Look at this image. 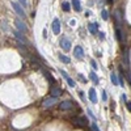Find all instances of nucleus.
<instances>
[{
  "label": "nucleus",
  "mask_w": 131,
  "mask_h": 131,
  "mask_svg": "<svg viewBox=\"0 0 131 131\" xmlns=\"http://www.w3.org/2000/svg\"><path fill=\"white\" fill-rule=\"evenodd\" d=\"M122 100H123L125 102H128V101H127V97H126V94H122Z\"/></svg>",
  "instance_id": "c85d7f7f"
},
{
  "label": "nucleus",
  "mask_w": 131,
  "mask_h": 131,
  "mask_svg": "<svg viewBox=\"0 0 131 131\" xmlns=\"http://www.w3.org/2000/svg\"><path fill=\"white\" fill-rule=\"evenodd\" d=\"M88 114H89V117H91L92 119H96V117H94V114H93V113H92L91 110H88Z\"/></svg>",
  "instance_id": "cd10ccee"
},
{
  "label": "nucleus",
  "mask_w": 131,
  "mask_h": 131,
  "mask_svg": "<svg viewBox=\"0 0 131 131\" xmlns=\"http://www.w3.org/2000/svg\"><path fill=\"white\" fill-rule=\"evenodd\" d=\"M59 59H60V62H63V63H67V64L71 62L68 57H64V55H62V54H59Z\"/></svg>",
  "instance_id": "f3484780"
},
{
  "label": "nucleus",
  "mask_w": 131,
  "mask_h": 131,
  "mask_svg": "<svg viewBox=\"0 0 131 131\" xmlns=\"http://www.w3.org/2000/svg\"><path fill=\"white\" fill-rule=\"evenodd\" d=\"M88 29H89V31H91V33H96V30L98 29V24H96V23H92V24H89Z\"/></svg>",
  "instance_id": "2eb2a0df"
},
{
  "label": "nucleus",
  "mask_w": 131,
  "mask_h": 131,
  "mask_svg": "<svg viewBox=\"0 0 131 131\" xmlns=\"http://www.w3.org/2000/svg\"><path fill=\"white\" fill-rule=\"evenodd\" d=\"M47 37V31H46V29L45 30H43V38H46Z\"/></svg>",
  "instance_id": "2f4dec72"
},
{
  "label": "nucleus",
  "mask_w": 131,
  "mask_h": 131,
  "mask_svg": "<svg viewBox=\"0 0 131 131\" xmlns=\"http://www.w3.org/2000/svg\"><path fill=\"white\" fill-rule=\"evenodd\" d=\"M102 100H104V101L107 100V96H106V92H105V91H102Z\"/></svg>",
  "instance_id": "bb28decb"
},
{
  "label": "nucleus",
  "mask_w": 131,
  "mask_h": 131,
  "mask_svg": "<svg viewBox=\"0 0 131 131\" xmlns=\"http://www.w3.org/2000/svg\"><path fill=\"white\" fill-rule=\"evenodd\" d=\"M101 16H102L104 20H107L109 18V12H107V10H102V15Z\"/></svg>",
  "instance_id": "aec40b11"
},
{
  "label": "nucleus",
  "mask_w": 131,
  "mask_h": 131,
  "mask_svg": "<svg viewBox=\"0 0 131 131\" xmlns=\"http://www.w3.org/2000/svg\"><path fill=\"white\" fill-rule=\"evenodd\" d=\"M78 76H79V80H80V81H83V83H86V80L83 78V75H81V73H79Z\"/></svg>",
  "instance_id": "a878e982"
},
{
  "label": "nucleus",
  "mask_w": 131,
  "mask_h": 131,
  "mask_svg": "<svg viewBox=\"0 0 131 131\" xmlns=\"http://www.w3.org/2000/svg\"><path fill=\"white\" fill-rule=\"evenodd\" d=\"M73 54H75V57L78 58V59H83V57H84V50H83V47H81V46H76L75 50H73Z\"/></svg>",
  "instance_id": "39448f33"
},
{
  "label": "nucleus",
  "mask_w": 131,
  "mask_h": 131,
  "mask_svg": "<svg viewBox=\"0 0 131 131\" xmlns=\"http://www.w3.org/2000/svg\"><path fill=\"white\" fill-rule=\"evenodd\" d=\"M15 24H16V28H17V29H18L20 31H24V33H25V31L28 30L26 25H25V24L23 23V21H20V20H16V23H15Z\"/></svg>",
  "instance_id": "1a4fd4ad"
},
{
  "label": "nucleus",
  "mask_w": 131,
  "mask_h": 131,
  "mask_svg": "<svg viewBox=\"0 0 131 131\" xmlns=\"http://www.w3.org/2000/svg\"><path fill=\"white\" fill-rule=\"evenodd\" d=\"M59 107L62 109V110H70V109L73 107V104L71 101H63V102H60Z\"/></svg>",
  "instance_id": "423d86ee"
},
{
  "label": "nucleus",
  "mask_w": 131,
  "mask_h": 131,
  "mask_svg": "<svg viewBox=\"0 0 131 131\" xmlns=\"http://www.w3.org/2000/svg\"><path fill=\"white\" fill-rule=\"evenodd\" d=\"M62 8H63L64 10H67V12H68L70 8H71V7H70V3H68V2H64V3L62 4Z\"/></svg>",
  "instance_id": "6ab92c4d"
},
{
  "label": "nucleus",
  "mask_w": 131,
  "mask_h": 131,
  "mask_svg": "<svg viewBox=\"0 0 131 131\" xmlns=\"http://www.w3.org/2000/svg\"><path fill=\"white\" fill-rule=\"evenodd\" d=\"M55 104H57V97H49V98H46V100L43 101L42 106L45 109H49V107H51L52 105H55Z\"/></svg>",
  "instance_id": "f03ea898"
},
{
  "label": "nucleus",
  "mask_w": 131,
  "mask_h": 131,
  "mask_svg": "<svg viewBox=\"0 0 131 131\" xmlns=\"http://www.w3.org/2000/svg\"><path fill=\"white\" fill-rule=\"evenodd\" d=\"M18 2H20L21 5H24V7H26V4H28V0H18Z\"/></svg>",
  "instance_id": "5701e85b"
},
{
  "label": "nucleus",
  "mask_w": 131,
  "mask_h": 131,
  "mask_svg": "<svg viewBox=\"0 0 131 131\" xmlns=\"http://www.w3.org/2000/svg\"><path fill=\"white\" fill-rule=\"evenodd\" d=\"M98 34H100V38H101V39H104V38H105V36H104V33H102V31H100Z\"/></svg>",
  "instance_id": "c756f323"
},
{
  "label": "nucleus",
  "mask_w": 131,
  "mask_h": 131,
  "mask_svg": "<svg viewBox=\"0 0 131 131\" xmlns=\"http://www.w3.org/2000/svg\"><path fill=\"white\" fill-rule=\"evenodd\" d=\"M91 64H92V67H93V70H97V63H96L94 60H91Z\"/></svg>",
  "instance_id": "b1692460"
},
{
  "label": "nucleus",
  "mask_w": 131,
  "mask_h": 131,
  "mask_svg": "<svg viewBox=\"0 0 131 131\" xmlns=\"http://www.w3.org/2000/svg\"><path fill=\"white\" fill-rule=\"evenodd\" d=\"M72 4H73L75 10H78V12H80V10H81V4H80V0H72Z\"/></svg>",
  "instance_id": "ddd939ff"
},
{
  "label": "nucleus",
  "mask_w": 131,
  "mask_h": 131,
  "mask_svg": "<svg viewBox=\"0 0 131 131\" xmlns=\"http://www.w3.org/2000/svg\"><path fill=\"white\" fill-rule=\"evenodd\" d=\"M89 76H91V80H92L94 84H98V78H97V75H96L94 72H91Z\"/></svg>",
  "instance_id": "dca6fc26"
},
{
  "label": "nucleus",
  "mask_w": 131,
  "mask_h": 131,
  "mask_svg": "<svg viewBox=\"0 0 131 131\" xmlns=\"http://www.w3.org/2000/svg\"><path fill=\"white\" fill-rule=\"evenodd\" d=\"M52 31H54V34H59L60 33V21H59V18L52 20Z\"/></svg>",
  "instance_id": "20e7f679"
},
{
  "label": "nucleus",
  "mask_w": 131,
  "mask_h": 131,
  "mask_svg": "<svg viewBox=\"0 0 131 131\" xmlns=\"http://www.w3.org/2000/svg\"><path fill=\"white\" fill-rule=\"evenodd\" d=\"M92 130L93 131H100V128H98V126L96 123H92Z\"/></svg>",
  "instance_id": "4be33fe9"
},
{
  "label": "nucleus",
  "mask_w": 131,
  "mask_h": 131,
  "mask_svg": "<svg viewBox=\"0 0 131 131\" xmlns=\"http://www.w3.org/2000/svg\"><path fill=\"white\" fill-rule=\"evenodd\" d=\"M115 37H117V39L119 42H123V37H122V33H121V29H119V28L115 29Z\"/></svg>",
  "instance_id": "4468645a"
},
{
  "label": "nucleus",
  "mask_w": 131,
  "mask_h": 131,
  "mask_svg": "<svg viewBox=\"0 0 131 131\" xmlns=\"http://www.w3.org/2000/svg\"><path fill=\"white\" fill-rule=\"evenodd\" d=\"M118 80H119V85L121 86H123L125 84H123V78H122V73H119V76H118Z\"/></svg>",
  "instance_id": "412c9836"
},
{
  "label": "nucleus",
  "mask_w": 131,
  "mask_h": 131,
  "mask_svg": "<svg viewBox=\"0 0 131 131\" xmlns=\"http://www.w3.org/2000/svg\"><path fill=\"white\" fill-rule=\"evenodd\" d=\"M12 8L16 10V13H17L18 16L25 17V12H24V9H23V7H21L20 3H12Z\"/></svg>",
  "instance_id": "7ed1b4c3"
},
{
  "label": "nucleus",
  "mask_w": 131,
  "mask_h": 131,
  "mask_svg": "<svg viewBox=\"0 0 131 131\" xmlns=\"http://www.w3.org/2000/svg\"><path fill=\"white\" fill-rule=\"evenodd\" d=\"M50 93H51V97H59V96L62 94V91H60L59 88H57V86H52L51 91H50Z\"/></svg>",
  "instance_id": "9b49d317"
},
{
  "label": "nucleus",
  "mask_w": 131,
  "mask_h": 131,
  "mask_svg": "<svg viewBox=\"0 0 131 131\" xmlns=\"http://www.w3.org/2000/svg\"><path fill=\"white\" fill-rule=\"evenodd\" d=\"M13 34H15V37H16L20 42H23V43H28V41H26L25 36H24V34H21V31H20V30H15V31H13Z\"/></svg>",
  "instance_id": "0eeeda50"
},
{
  "label": "nucleus",
  "mask_w": 131,
  "mask_h": 131,
  "mask_svg": "<svg viewBox=\"0 0 131 131\" xmlns=\"http://www.w3.org/2000/svg\"><path fill=\"white\" fill-rule=\"evenodd\" d=\"M126 105H127V107H128V110L131 112V102H126Z\"/></svg>",
  "instance_id": "7c9ffc66"
},
{
  "label": "nucleus",
  "mask_w": 131,
  "mask_h": 131,
  "mask_svg": "<svg viewBox=\"0 0 131 131\" xmlns=\"http://www.w3.org/2000/svg\"><path fill=\"white\" fill-rule=\"evenodd\" d=\"M46 78H47V79H49V80H50V81H51V83H54V79H52V78H51V75H50V73H49V72H46Z\"/></svg>",
  "instance_id": "393cba45"
},
{
  "label": "nucleus",
  "mask_w": 131,
  "mask_h": 131,
  "mask_svg": "<svg viewBox=\"0 0 131 131\" xmlns=\"http://www.w3.org/2000/svg\"><path fill=\"white\" fill-rule=\"evenodd\" d=\"M110 79H112V83H113L114 85H118V81H119V80L117 79V75H115V73H112V75H110Z\"/></svg>",
  "instance_id": "a211bd4d"
},
{
  "label": "nucleus",
  "mask_w": 131,
  "mask_h": 131,
  "mask_svg": "<svg viewBox=\"0 0 131 131\" xmlns=\"http://www.w3.org/2000/svg\"><path fill=\"white\" fill-rule=\"evenodd\" d=\"M60 73L63 75V78L66 79V81L68 83V85H70V86H75V81H73V80H72V79L70 78V76H68V73H67V72H64L63 70H60Z\"/></svg>",
  "instance_id": "6e6552de"
},
{
  "label": "nucleus",
  "mask_w": 131,
  "mask_h": 131,
  "mask_svg": "<svg viewBox=\"0 0 131 131\" xmlns=\"http://www.w3.org/2000/svg\"><path fill=\"white\" fill-rule=\"evenodd\" d=\"M89 100L93 102V104H96L97 102V96H96V91L93 89V88H91L89 89Z\"/></svg>",
  "instance_id": "f8f14e48"
},
{
  "label": "nucleus",
  "mask_w": 131,
  "mask_h": 131,
  "mask_svg": "<svg viewBox=\"0 0 131 131\" xmlns=\"http://www.w3.org/2000/svg\"><path fill=\"white\" fill-rule=\"evenodd\" d=\"M60 43H62V49H63V50L68 51V50L71 49V42H70V39H62Z\"/></svg>",
  "instance_id": "9d476101"
},
{
  "label": "nucleus",
  "mask_w": 131,
  "mask_h": 131,
  "mask_svg": "<svg viewBox=\"0 0 131 131\" xmlns=\"http://www.w3.org/2000/svg\"><path fill=\"white\" fill-rule=\"evenodd\" d=\"M72 123L76 125V126H79V127H85L86 126V118H84V117H75L72 119Z\"/></svg>",
  "instance_id": "f257e3e1"
}]
</instances>
